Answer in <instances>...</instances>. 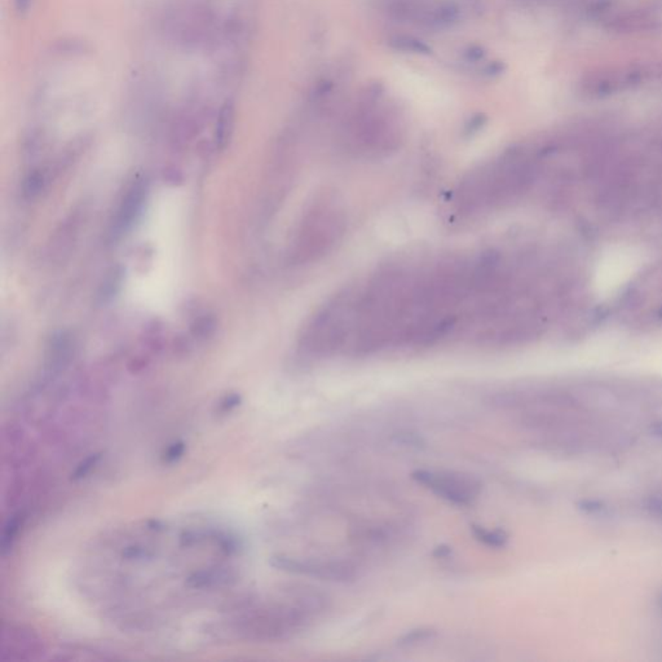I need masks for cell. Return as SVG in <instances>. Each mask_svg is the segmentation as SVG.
Returning a JSON list of instances; mask_svg holds the SVG:
<instances>
[{
    "mask_svg": "<svg viewBox=\"0 0 662 662\" xmlns=\"http://www.w3.org/2000/svg\"><path fill=\"white\" fill-rule=\"evenodd\" d=\"M472 535H474L476 541L480 542L482 545L493 547V549H502L509 543V535L504 532V529H487L474 524L471 527Z\"/></svg>",
    "mask_w": 662,
    "mask_h": 662,
    "instance_id": "cell-10",
    "label": "cell"
},
{
    "mask_svg": "<svg viewBox=\"0 0 662 662\" xmlns=\"http://www.w3.org/2000/svg\"><path fill=\"white\" fill-rule=\"evenodd\" d=\"M412 477L441 499L458 506L474 504L482 490L480 479L458 471L415 470Z\"/></svg>",
    "mask_w": 662,
    "mask_h": 662,
    "instance_id": "cell-6",
    "label": "cell"
},
{
    "mask_svg": "<svg viewBox=\"0 0 662 662\" xmlns=\"http://www.w3.org/2000/svg\"><path fill=\"white\" fill-rule=\"evenodd\" d=\"M484 54H485V53L482 51V48L477 47V45H474V47H471V48L467 50L466 52H465V57H466L467 60L470 61H480L482 57H484Z\"/></svg>",
    "mask_w": 662,
    "mask_h": 662,
    "instance_id": "cell-18",
    "label": "cell"
},
{
    "mask_svg": "<svg viewBox=\"0 0 662 662\" xmlns=\"http://www.w3.org/2000/svg\"><path fill=\"white\" fill-rule=\"evenodd\" d=\"M417 277L400 267L376 274L357 295L351 347L359 356L407 342L413 317Z\"/></svg>",
    "mask_w": 662,
    "mask_h": 662,
    "instance_id": "cell-1",
    "label": "cell"
},
{
    "mask_svg": "<svg viewBox=\"0 0 662 662\" xmlns=\"http://www.w3.org/2000/svg\"><path fill=\"white\" fill-rule=\"evenodd\" d=\"M31 3H33V0H15L16 11L20 15H23V13H26L29 11Z\"/></svg>",
    "mask_w": 662,
    "mask_h": 662,
    "instance_id": "cell-20",
    "label": "cell"
},
{
    "mask_svg": "<svg viewBox=\"0 0 662 662\" xmlns=\"http://www.w3.org/2000/svg\"><path fill=\"white\" fill-rule=\"evenodd\" d=\"M660 603H661V605H662V595H661V599H660Z\"/></svg>",
    "mask_w": 662,
    "mask_h": 662,
    "instance_id": "cell-22",
    "label": "cell"
},
{
    "mask_svg": "<svg viewBox=\"0 0 662 662\" xmlns=\"http://www.w3.org/2000/svg\"><path fill=\"white\" fill-rule=\"evenodd\" d=\"M273 564L287 572L308 576L313 579L346 583L356 579V568L343 560H301L279 557L273 559Z\"/></svg>",
    "mask_w": 662,
    "mask_h": 662,
    "instance_id": "cell-7",
    "label": "cell"
},
{
    "mask_svg": "<svg viewBox=\"0 0 662 662\" xmlns=\"http://www.w3.org/2000/svg\"><path fill=\"white\" fill-rule=\"evenodd\" d=\"M452 554V547L446 546V545H440L437 546L436 549L434 550L432 555L437 557V559H443V557H448Z\"/></svg>",
    "mask_w": 662,
    "mask_h": 662,
    "instance_id": "cell-19",
    "label": "cell"
},
{
    "mask_svg": "<svg viewBox=\"0 0 662 662\" xmlns=\"http://www.w3.org/2000/svg\"><path fill=\"white\" fill-rule=\"evenodd\" d=\"M357 295L347 290L318 309L301 334L299 348L303 354L310 359H326L351 343Z\"/></svg>",
    "mask_w": 662,
    "mask_h": 662,
    "instance_id": "cell-4",
    "label": "cell"
},
{
    "mask_svg": "<svg viewBox=\"0 0 662 662\" xmlns=\"http://www.w3.org/2000/svg\"><path fill=\"white\" fill-rule=\"evenodd\" d=\"M43 184H45L43 173L34 171V173H29V176L25 179L23 192L26 196L33 198L39 194V192L43 189Z\"/></svg>",
    "mask_w": 662,
    "mask_h": 662,
    "instance_id": "cell-14",
    "label": "cell"
},
{
    "mask_svg": "<svg viewBox=\"0 0 662 662\" xmlns=\"http://www.w3.org/2000/svg\"><path fill=\"white\" fill-rule=\"evenodd\" d=\"M537 173L535 156L525 149L506 151L465 175L455 189V207L462 215L504 207L529 189Z\"/></svg>",
    "mask_w": 662,
    "mask_h": 662,
    "instance_id": "cell-2",
    "label": "cell"
},
{
    "mask_svg": "<svg viewBox=\"0 0 662 662\" xmlns=\"http://www.w3.org/2000/svg\"><path fill=\"white\" fill-rule=\"evenodd\" d=\"M502 70H504V65H502V64L493 62V64H490V65L487 66L485 73H487L488 76H498L499 73H502Z\"/></svg>",
    "mask_w": 662,
    "mask_h": 662,
    "instance_id": "cell-21",
    "label": "cell"
},
{
    "mask_svg": "<svg viewBox=\"0 0 662 662\" xmlns=\"http://www.w3.org/2000/svg\"><path fill=\"white\" fill-rule=\"evenodd\" d=\"M122 277H123V272L121 271L120 267L112 269V272L108 274V277H106L103 286H101L100 294H98L100 301L105 303V301H110L113 296H115V294L118 293V290L121 287Z\"/></svg>",
    "mask_w": 662,
    "mask_h": 662,
    "instance_id": "cell-12",
    "label": "cell"
},
{
    "mask_svg": "<svg viewBox=\"0 0 662 662\" xmlns=\"http://www.w3.org/2000/svg\"><path fill=\"white\" fill-rule=\"evenodd\" d=\"M348 219L335 193L325 192L310 204L294 241V263H313L329 255L343 240Z\"/></svg>",
    "mask_w": 662,
    "mask_h": 662,
    "instance_id": "cell-3",
    "label": "cell"
},
{
    "mask_svg": "<svg viewBox=\"0 0 662 662\" xmlns=\"http://www.w3.org/2000/svg\"><path fill=\"white\" fill-rule=\"evenodd\" d=\"M214 327H215L214 321L206 317V318L199 320V321L193 326V331H194L196 335L198 334V335H202V337H207L211 331L214 330Z\"/></svg>",
    "mask_w": 662,
    "mask_h": 662,
    "instance_id": "cell-16",
    "label": "cell"
},
{
    "mask_svg": "<svg viewBox=\"0 0 662 662\" xmlns=\"http://www.w3.org/2000/svg\"><path fill=\"white\" fill-rule=\"evenodd\" d=\"M347 135V149L365 158L391 154L399 148L402 139L397 123L371 109L354 117Z\"/></svg>",
    "mask_w": 662,
    "mask_h": 662,
    "instance_id": "cell-5",
    "label": "cell"
},
{
    "mask_svg": "<svg viewBox=\"0 0 662 662\" xmlns=\"http://www.w3.org/2000/svg\"><path fill=\"white\" fill-rule=\"evenodd\" d=\"M644 509L649 515L662 519V488L651 493L644 501Z\"/></svg>",
    "mask_w": 662,
    "mask_h": 662,
    "instance_id": "cell-15",
    "label": "cell"
},
{
    "mask_svg": "<svg viewBox=\"0 0 662 662\" xmlns=\"http://www.w3.org/2000/svg\"><path fill=\"white\" fill-rule=\"evenodd\" d=\"M396 439H397L399 443L404 445L421 446L422 444L421 437L413 435V434H400V435H396Z\"/></svg>",
    "mask_w": 662,
    "mask_h": 662,
    "instance_id": "cell-17",
    "label": "cell"
},
{
    "mask_svg": "<svg viewBox=\"0 0 662 662\" xmlns=\"http://www.w3.org/2000/svg\"><path fill=\"white\" fill-rule=\"evenodd\" d=\"M436 637V630L432 627H417L410 632L402 634L397 639V646L400 647H412L419 643L429 641Z\"/></svg>",
    "mask_w": 662,
    "mask_h": 662,
    "instance_id": "cell-11",
    "label": "cell"
},
{
    "mask_svg": "<svg viewBox=\"0 0 662 662\" xmlns=\"http://www.w3.org/2000/svg\"><path fill=\"white\" fill-rule=\"evenodd\" d=\"M148 192H149L148 181L143 178L136 179L128 187L124 196L122 198L121 204L118 206L117 214L114 215L112 226H110V236L113 237V240H120L132 229V226H135L146 202Z\"/></svg>",
    "mask_w": 662,
    "mask_h": 662,
    "instance_id": "cell-8",
    "label": "cell"
},
{
    "mask_svg": "<svg viewBox=\"0 0 662 662\" xmlns=\"http://www.w3.org/2000/svg\"><path fill=\"white\" fill-rule=\"evenodd\" d=\"M234 129V106L232 103H226L219 112L215 144L220 151H224L231 143Z\"/></svg>",
    "mask_w": 662,
    "mask_h": 662,
    "instance_id": "cell-9",
    "label": "cell"
},
{
    "mask_svg": "<svg viewBox=\"0 0 662 662\" xmlns=\"http://www.w3.org/2000/svg\"><path fill=\"white\" fill-rule=\"evenodd\" d=\"M390 45L400 51H410V52L423 53V54H429L431 52L429 45H424L418 39L409 38V37H395L391 39Z\"/></svg>",
    "mask_w": 662,
    "mask_h": 662,
    "instance_id": "cell-13",
    "label": "cell"
}]
</instances>
